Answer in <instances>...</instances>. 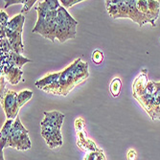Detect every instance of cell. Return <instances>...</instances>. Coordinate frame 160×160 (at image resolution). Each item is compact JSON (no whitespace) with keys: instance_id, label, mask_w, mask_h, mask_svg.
<instances>
[{"instance_id":"ffe728a7","label":"cell","mask_w":160,"mask_h":160,"mask_svg":"<svg viewBox=\"0 0 160 160\" xmlns=\"http://www.w3.org/2000/svg\"><path fill=\"white\" fill-rule=\"evenodd\" d=\"M37 2V0H24V2H23V8L21 10V14L23 13H27L29 12V11H30L31 7Z\"/></svg>"},{"instance_id":"ba28073f","label":"cell","mask_w":160,"mask_h":160,"mask_svg":"<svg viewBox=\"0 0 160 160\" xmlns=\"http://www.w3.org/2000/svg\"><path fill=\"white\" fill-rule=\"evenodd\" d=\"M84 127H85V123H84L83 119H82V118L76 119L75 129H76L77 139H78L77 145L81 150H82L83 152H86L87 153L98 151L100 148H98L96 146V144L92 140L86 137V133L84 132Z\"/></svg>"},{"instance_id":"e0dca14e","label":"cell","mask_w":160,"mask_h":160,"mask_svg":"<svg viewBox=\"0 0 160 160\" xmlns=\"http://www.w3.org/2000/svg\"><path fill=\"white\" fill-rule=\"evenodd\" d=\"M121 87H122V82L119 78H114L110 83V92L114 98L118 97L121 91Z\"/></svg>"},{"instance_id":"d4e9b609","label":"cell","mask_w":160,"mask_h":160,"mask_svg":"<svg viewBox=\"0 0 160 160\" xmlns=\"http://www.w3.org/2000/svg\"><path fill=\"white\" fill-rule=\"evenodd\" d=\"M0 160H5V159H4V153H3V151H1V155H0Z\"/></svg>"},{"instance_id":"2e32d148","label":"cell","mask_w":160,"mask_h":160,"mask_svg":"<svg viewBox=\"0 0 160 160\" xmlns=\"http://www.w3.org/2000/svg\"><path fill=\"white\" fill-rule=\"evenodd\" d=\"M32 97H33V92L31 90L25 89L20 91L18 95V103L19 108H22L27 102H29L32 99Z\"/></svg>"},{"instance_id":"7402d4cb","label":"cell","mask_w":160,"mask_h":160,"mask_svg":"<svg viewBox=\"0 0 160 160\" xmlns=\"http://www.w3.org/2000/svg\"><path fill=\"white\" fill-rule=\"evenodd\" d=\"M103 151L102 149H99L98 151L96 152H88L83 158V160H97V157L99 155V153Z\"/></svg>"},{"instance_id":"603a6c76","label":"cell","mask_w":160,"mask_h":160,"mask_svg":"<svg viewBox=\"0 0 160 160\" xmlns=\"http://www.w3.org/2000/svg\"><path fill=\"white\" fill-rule=\"evenodd\" d=\"M127 158L128 160H136L137 158V154H136V152L134 150H129L128 152V154H127Z\"/></svg>"},{"instance_id":"7c38bea8","label":"cell","mask_w":160,"mask_h":160,"mask_svg":"<svg viewBox=\"0 0 160 160\" xmlns=\"http://www.w3.org/2000/svg\"><path fill=\"white\" fill-rule=\"evenodd\" d=\"M32 60L27 59V58L23 57L20 54H18L14 51H11L10 52V61H9V65L10 66H13V67H18L19 69H21V67L28 62H31Z\"/></svg>"},{"instance_id":"52a82bcc","label":"cell","mask_w":160,"mask_h":160,"mask_svg":"<svg viewBox=\"0 0 160 160\" xmlns=\"http://www.w3.org/2000/svg\"><path fill=\"white\" fill-rule=\"evenodd\" d=\"M18 95L13 90H8L3 97H1V105L6 114L7 119L16 120L19 112V106L18 103Z\"/></svg>"},{"instance_id":"9c48e42d","label":"cell","mask_w":160,"mask_h":160,"mask_svg":"<svg viewBox=\"0 0 160 160\" xmlns=\"http://www.w3.org/2000/svg\"><path fill=\"white\" fill-rule=\"evenodd\" d=\"M159 1L156 0H137V9L146 17L152 27L156 26L159 17Z\"/></svg>"},{"instance_id":"d6986e66","label":"cell","mask_w":160,"mask_h":160,"mask_svg":"<svg viewBox=\"0 0 160 160\" xmlns=\"http://www.w3.org/2000/svg\"><path fill=\"white\" fill-rule=\"evenodd\" d=\"M92 61L96 63V64H100L104 60V54L103 52H101L100 50H96L92 53V57H91Z\"/></svg>"},{"instance_id":"5b68a950","label":"cell","mask_w":160,"mask_h":160,"mask_svg":"<svg viewBox=\"0 0 160 160\" xmlns=\"http://www.w3.org/2000/svg\"><path fill=\"white\" fill-rule=\"evenodd\" d=\"M25 22L24 14H17L10 19L6 27V37L10 41L13 51L22 55L24 51V44L22 42V32L23 25Z\"/></svg>"},{"instance_id":"ac0fdd59","label":"cell","mask_w":160,"mask_h":160,"mask_svg":"<svg viewBox=\"0 0 160 160\" xmlns=\"http://www.w3.org/2000/svg\"><path fill=\"white\" fill-rule=\"evenodd\" d=\"M0 48H1V53H4V54H8L11 51H13L11 43L7 38L0 39Z\"/></svg>"},{"instance_id":"8fae6325","label":"cell","mask_w":160,"mask_h":160,"mask_svg":"<svg viewBox=\"0 0 160 160\" xmlns=\"http://www.w3.org/2000/svg\"><path fill=\"white\" fill-rule=\"evenodd\" d=\"M0 73L1 76L5 78V80L10 82L11 84H18L23 75V71L18 67H13V66H0Z\"/></svg>"},{"instance_id":"44dd1931","label":"cell","mask_w":160,"mask_h":160,"mask_svg":"<svg viewBox=\"0 0 160 160\" xmlns=\"http://www.w3.org/2000/svg\"><path fill=\"white\" fill-rule=\"evenodd\" d=\"M80 2H82V0H61L60 3H62V6L65 8L66 10L71 8L73 5L78 4Z\"/></svg>"},{"instance_id":"6da1fadb","label":"cell","mask_w":160,"mask_h":160,"mask_svg":"<svg viewBox=\"0 0 160 160\" xmlns=\"http://www.w3.org/2000/svg\"><path fill=\"white\" fill-rule=\"evenodd\" d=\"M89 77L88 63L82 62V60L77 59L65 69L61 71V76L57 82L49 86H46L42 90L53 95L58 96H67L71 90Z\"/></svg>"},{"instance_id":"7a4b0ae2","label":"cell","mask_w":160,"mask_h":160,"mask_svg":"<svg viewBox=\"0 0 160 160\" xmlns=\"http://www.w3.org/2000/svg\"><path fill=\"white\" fill-rule=\"evenodd\" d=\"M64 114L60 111H45L44 119L40 123L41 136L44 138L50 149H55L62 146V136L61 128L63 124Z\"/></svg>"},{"instance_id":"9a60e30c","label":"cell","mask_w":160,"mask_h":160,"mask_svg":"<svg viewBox=\"0 0 160 160\" xmlns=\"http://www.w3.org/2000/svg\"><path fill=\"white\" fill-rule=\"evenodd\" d=\"M160 120V82H155V91L153 95V118Z\"/></svg>"},{"instance_id":"3957f363","label":"cell","mask_w":160,"mask_h":160,"mask_svg":"<svg viewBox=\"0 0 160 160\" xmlns=\"http://www.w3.org/2000/svg\"><path fill=\"white\" fill-rule=\"evenodd\" d=\"M106 7L112 18H129L140 27L149 23L148 18L137 9L136 0H107Z\"/></svg>"},{"instance_id":"8992f818","label":"cell","mask_w":160,"mask_h":160,"mask_svg":"<svg viewBox=\"0 0 160 160\" xmlns=\"http://www.w3.org/2000/svg\"><path fill=\"white\" fill-rule=\"evenodd\" d=\"M9 147L17 149L18 151H27L32 147L31 140L28 135V129L24 128L18 116L14 120L13 125L12 127L11 135L6 148Z\"/></svg>"},{"instance_id":"4fadbf2b","label":"cell","mask_w":160,"mask_h":160,"mask_svg":"<svg viewBox=\"0 0 160 160\" xmlns=\"http://www.w3.org/2000/svg\"><path fill=\"white\" fill-rule=\"evenodd\" d=\"M13 122L14 121L12 119H7V121L5 122V124L3 125V127L1 128V143H0L1 151H3L7 146V143H8L10 135H11V130H12Z\"/></svg>"},{"instance_id":"cb8c5ba5","label":"cell","mask_w":160,"mask_h":160,"mask_svg":"<svg viewBox=\"0 0 160 160\" xmlns=\"http://www.w3.org/2000/svg\"><path fill=\"white\" fill-rule=\"evenodd\" d=\"M97 160H106V157H105V154H104V152L102 151L100 153H99V155H98V157H97Z\"/></svg>"},{"instance_id":"30bf717a","label":"cell","mask_w":160,"mask_h":160,"mask_svg":"<svg viewBox=\"0 0 160 160\" xmlns=\"http://www.w3.org/2000/svg\"><path fill=\"white\" fill-rule=\"evenodd\" d=\"M57 17H58V11L50 10L47 13V17L45 21L41 26V28L38 31V34L48 38L52 42L56 39V26H57Z\"/></svg>"},{"instance_id":"5bb4252c","label":"cell","mask_w":160,"mask_h":160,"mask_svg":"<svg viewBox=\"0 0 160 160\" xmlns=\"http://www.w3.org/2000/svg\"><path fill=\"white\" fill-rule=\"evenodd\" d=\"M61 76V71L60 72H56V73H52V74H49L45 77H43L42 79L37 81L35 82V85L38 87V89H43L45 88L46 86H49L51 85L52 83H54L55 82L58 81V79L60 78Z\"/></svg>"},{"instance_id":"277c9868","label":"cell","mask_w":160,"mask_h":160,"mask_svg":"<svg viewBox=\"0 0 160 160\" xmlns=\"http://www.w3.org/2000/svg\"><path fill=\"white\" fill-rule=\"evenodd\" d=\"M78 24L79 22L72 18L68 11L61 5L58 10L56 38L61 43H63L71 38H75Z\"/></svg>"}]
</instances>
